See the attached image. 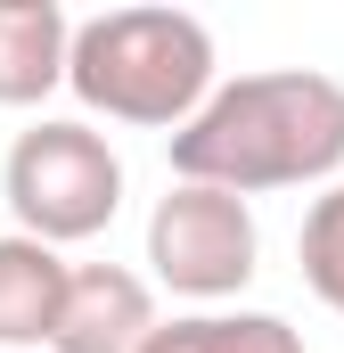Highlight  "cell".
<instances>
[{
  "label": "cell",
  "instance_id": "4",
  "mask_svg": "<svg viewBox=\"0 0 344 353\" xmlns=\"http://www.w3.org/2000/svg\"><path fill=\"white\" fill-rule=\"evenodd\" d=\"M262 255V230H255V205L230 197V189H197V181H172L148 214V263L172 296L189 304H222L255 279Z\"/></svg>",
  "mask_w": 344,
  "mask_h": 353
},
{
  "label": "cell",
  "instance_id": "1",
  "mask_svg": "<svg viewBox=\"0 0 344 353\" xmlns=\"http://www.w3.org/2000/svg\"><path fill=\"white\" fill-rule=\"evenodd\" d=\"M172 173L197 189H312L344 173V83L320 66H270L213 83V99L172 132Z\"/></svg>",
  "mask_w": 344,
  "mask_h": 353
},
{
  "label": "cell",
  "instance_id": "2",
  "mask_svg": "<svg viewBox=\"0 0 344 353\" xmlns=\"http://www.w3.org/2000/svg\"><path fill=\"white\" fill-rule=\"evenodd\" d=\"M66 90L107 123L180 132L213 99V33L189 8H107L66 41Z\"/></svg>",
  "mask_w": 344,
  "mask_h": 353
},
{
  "label": "cell",
  "instance_id": "3",
  "mask_svg": "<svg viewBox=\"0 0 344 353\" xmlns=\"http://www.w3.org/2000/svg\"><path fill=\"white\" fill-rule=\"evenodd\" d=\"M0 197H8L25 239L83 247L123 214V157L107 148V132L41 115L33 132H17V148L0 165Z\"/></svg>",
  "mask_w": 344,
  "mask_h": 353
},
{
  "label": "cell",
  "instance_id": "8",
  "mask_svg": "<svg viewBox=\"0 0 344 353\" xmlns=\"http://www.w3.org/2000/svg\"><path fill=\"white\" fill-rule=\"evenodd\" d=\"M140 353H303V329H287L279 312H180L156 321Z\"/></svg>",
  "mask_w": 344,
  "mask_h": 353
},
{
  "label": "cell",
  "instance_id": "6",
  "mask_svg": "<svg viewBox=\"0 0 344 353\" xmlns=\"http://www.w3.org/2000/svg\"><path fill=\"white\" fill-rule=\"evenodd\" d=\"M74 17L58 0H0V107H41L66 83Z\"/></svg>",
  "mask_w": 344,
  "mask_h": 353
},
{
  "label": "cell",
  "instance_id": "5",
  "mask_svg": "<svg viewBox=\"0 0 344 353\" xmlns=\"http://www.w3.org/2000/svg\"><path fill=\"white\" fill-rule=\"evenodd\" d=\"M156 337V296L123 263H66V296L50 321V353H140Z\"/></svg>",
  "mask_w": 344,
  "mask_h": 353
},
{
  "label": "cell",
  "instance_id": "9",
  "mask_svg": "<svg viewBox=\"0 0 344 353\" xmlns=\"http://www.w3.org/2000/svg\"><path fill=\"white\" fill-rule=\"evenodd\" d=\"M295 263H303V288L344 321V181H328L312 205H303V230H295Z\"/></svg>",
  "mask_w": 344,
  "mask_h": 353
},
{
  "label": "cell",
  "instance_id": "7",
  "mask_svg": "<svg viewBox=\"0 0 344 353\" xmlns=\"http://www.w3.org/2000/svg\"><path fill=\"white\" fill-rule=\"evenodd\" d=\"M58 296H66V255L8 230L0 239V345H50Z\"/></svg>",
  "mask_w": 344,
  "mask_h": 353
}]
</instances>
